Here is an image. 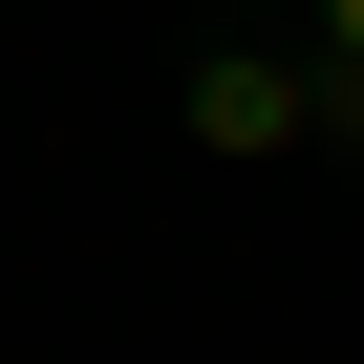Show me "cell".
Here are the masks:
<instances>
[{
	"instance_id": "cell-3",
	"label": "cell",
	"mask_w": 364,
	"mask_h": 364,
	"mask_svg": "<svg viewBox=\"0 0 364 364\" xmlns=\"http://www.w3.org/2000/svg\"><path fill=\"white\" fill-rule=\"evenodd\" d=\"M321 43H343V65H364V0H321Z\"/></svg>"
},
{
	"instance_id": "cell-1",
	"label": "cell",
	"mask_w": 364,
	"mask_h": 364,
	"mask_svg": "<svg viewBox=\"0 0 364 364\" xmlns=\"http://www.w3.org/2000/svg\"><path fill=\"white\" fill-rule=\"evenodd\" d=\"M171 129H193L215 171H279V150H321V43H193Z\"/></svg>"
},
{
	"instance_id": "cell-2",
	"label": "cell",
	"mask_w": 364,
	"mask_h": 364,
	"mask_svg": "<svg viewBox=\"0 0 364 364\" xmlns=\"http://www.w3.org/2000/svg\"><path fill=\"white\" fill-rule=\"evenodd\" d=\"M321 150H364V65H343V43H321Z\"/></svg>"
}]
</instances>
